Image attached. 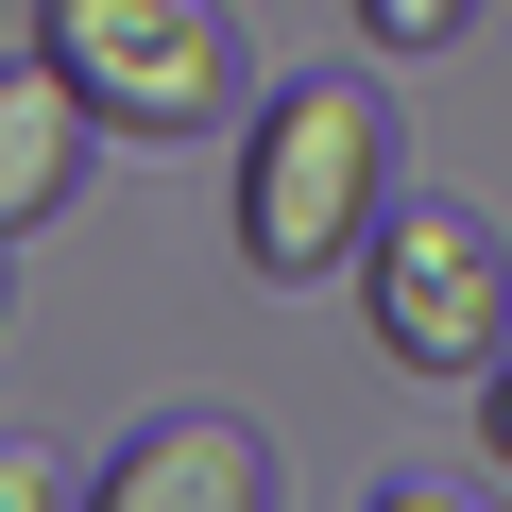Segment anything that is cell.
Returning <instances> with one entry per match:
<instances>
[{"label": "cell", "instance_id": "cell-1", "mask_svg": "<svg viewBox=\"0 0 512 512\" xmlns=\"http://www.w3.org/2000/svg\"><path fill=\"white\" fill-rule=\"evenodd\" d=\"M376 205H393V120H376V86L308 69V86L256 103V154H239V256H256L274 291H325L342 256L376 239Z\"/></svg>", "mask_w": 512, "mask_h": 512}, {"label": "cell", "instance_id": "cell-2", "mask_svg": "<svg viewBox=\"0 0 512 512\" xmlns=\"http://www.w3.org/2000/svg\"><path fill=\"white\" fill-rule=\"evenodd\" d=\"M35 52L86 86V120H103V137H154V154H171V137L256 120V52H239L222 0H52Z\"/></svg>", "mask_w": 512, "mask_h": 512}, {"label": "cell", "instance_id": "cell-3", "mask_svg": "<svg viewBox=\"0 0 512 512\" xmlns=\"http://www.w3.org/2000/svg\"><path fill=\"white\" fill-rule=\"evenodd\" d=\"M359 291H376V342L410 376H495V342H512V239L478 205H376Z\"/></svg>", "mask_w": 512, "mask_h": 512}, {"label": "cell", "instance_id": "cell-4", "mask_svg": "<svg viewBox=\"0 0 512 512\" xmlns=\"http://www.w3.org/2000/svg\"><path fill=\"white\" fill-rule=\"evenodd\" d=\"M256 495H274V444H256L239 410H154L86 478V512H256Z\"/></svg>", "mask_w": 512, "mask_h": 512}, {"label": "cell", "instance_id": "cell-5", "mask_svg": "<svg viewBox=\"0 0 512 512\" xmlns=\"http://www.w3.org/2000/svg\"><path fill=\"white\" fill-rule=\"evenodd\" d=\"M86 86L35 52V69H0V239H35V222H69V188H86Z\"/></svg>", "mask_w": 512, "mask_h": 512}, {"label": "cell", "instance_id": "cell-6", "mask_svg": "<svg viewBox=\"0 0 512 512\" xmlns=\"http://www.w3.org/2000/svg\"><path fill=\"white\" fill-rule=\"evenodd\" d=\"M69 495H86V461H69V444L0 427V512H69Z\"/></svg>", "mask_w": 512, "mask_h": 512}, {"label": "cell", "instance_id": "cell-7", "mask_svg": "<svg viewBox=\"0 0 512 512\" xmlns=\"http://www.w3.org/2000/svg\"><path fill=\"white\" fill-rule=\"evenodd\" d=\"M461 18H478V0H359V35H376V52H444Z\"/></svg>", "mask_w": 512, "mask_h": 512}, {"label": "cell", "instance_id": "cell-8", "mask_svg": "<svg viewBox=\"0 0 512 512\" xmlns=\"http://www.w3.org/2000/svg\"><path fill=\"white\" fill-rule=\"evenodd\" d=\"M478 427H495V461H512V342H495V376H478Z\"/></svg>", "mask_w": 512, "mask_h": 512}]
</instances>
